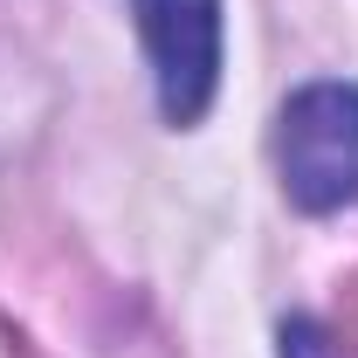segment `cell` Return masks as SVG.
<instances>
[{
    "label": "cell",
    "instance_id": "cell-1",
    "mask_svg": "<svg viewBox=\"0 0 358 358\" xmlns=\"http://www.w3.org/2000/svg\"><path fill=\"white\" fill-rule=\"evenodd\" d=\"M275 166L303 214H338L358 200V90L310 83L282 103Z\"/></svg>",
    "mask_w": 358,
    "mask_h": 358
},
{
    "label": "cell",
    "instance_id": "cell-3",
    "mask_svg": "<svg viewBox=\"0 0 358 358\" xmlns=\"http://www.w3.org/2000/svg\"><path fill=\"white\" fill-rule=\"evenodd\" d=\"M282 358H345V352H338V338H331L324 324L289 317V324H282Z\"/></svg>",
    "mask_w": 358,
    "mask_h": 358
},
{
    "label": "cell",
    "instance_id": "cell-2",
    "mask_svg": "<svg viewBox=\"0 0 358 358\" xmlns=\"http://www.w3.org/2000/svg\"><path fill=\"white\" fill-rule=\"evenodd\" d=\"M166 124H200L221 90V0H131Z\"/></svg>",
    "mask_w": 358,
    "mask_h": 358
}]
</instances>
